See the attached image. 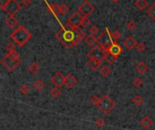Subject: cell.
Here are the masks:
<instances>
[{
  "mask_svg": "<svg viewBox=\"0 0 155 130\" xmlns=\"http://www.w3.org/2000/svg\"><path fill=\"white\" fill-rule=\"evenodd\" d=\"M55 37L63 43L64 46H65L68 49L73 46L78 45L82 42V40L85 38L84 36V33L78 28L71 27L69 29L62 28L56 33Z\"/></svg>",
  "mask_w": 155,
  "mask_h": 130,
  "instance_id": "1",
  "label": "cell"
},
{
  "mask_svg": "<svg viewBox=\"0 0 155 130\" xmlns=\"http://www.w3.org/2000/svg\"><path fill=\"white\" fill-rule=\"evenodd\" d=\"M11 39L20 47L24 46L31 38L32 33L23 25H19L10 35Z\"/></svg>",
  "mask_w": 155,
  "mask_h": 130,
  "instance_id": "2",
  "label": "cell"
},
{
  "mask_svg": "<svg viewBox=\"0 0 155 130\" xmlns=\"http://www.w3.org/2000/svg\"><path fill=\"white\" fill-rule=\"evenodd\" d=\"M1 63L7 71H14L20 63V56L16 52L7 53L1 61Z\"/></svg>",
  "mask_w": 155,
  "mask_h": 130,
  "instance_id": "3",
  "label": "cell"
},
{
  "mask_svg": "<svg viewBox=\"0 0 155 130\" xmlns=\"http://www.w3.org/2000/svg\"><path fill=\"white\" fill-rule=\"evenodd\" d=\"M112 36L111 33L108 30V28H106L97 38V43L98 46H100L101 48H103L105 52H109L110 47L112 46V44L114 43L112 42Z\"/></svg>",
  "mask_w": 155,
  "mask_h": 130,
  "instance_id": "4",
  "label": "cell"
},
{
  "mask_svg": "<svg viewBox=\"0 0 155 130\" xmlns=\"http://www.w3.org/2000/svg\"><path fill=\"white\" fill-rule=\"evenodd\" d=\"M115 106H116V103L114 102V100L108 95H104L102 98V101L98 108L100 111L103 112L104 115H108L114 110Z\"/></svg>",
  "mask_w": 155,
  "mask_h": 130,
  "instance_id": "5",
  "label": "cell"
},
{
  "mask_svg": "<svg viewBox=\"0 0 155 130\" xmlns=\"http://www.w3.org/2000/svg\"><path fill=\"white\" fill-rule=\"evenodd\" d=\"M83 15L77 11L74 12L73 14H71V16L68 18L67 21V25L71 28H78L81 26V23H82V19H83Z\"/></svg>",
  "mask_w": 155,
  "mask_h": 130,
  "instance_id": "6",
  "label": "cell"
},
{
  "mask_svg": "<svg viewBox=\"0 0 155 130\" xmlns=\"http://www.w3.org/2000/svg\"><path fill=\"white\" fill-rule=\"evenodd\" d=\"M94 11V6L92 5L91 2H89L88 0L84 1L79 6H78V12L85 17H88V15H90Z\"/></svg>",
  "mask_w": 155,
  "mask_h": 130,
  "instance_id": "7",
  "label": "cell"
},
{
  "mask_svg": "<svg viewBox=\"0 0 155 130\" xmlns=\"http://www.w3.org/2000/svg\"><path fill=\"white\" fill-rule=\"evenodd\" d=\"M106 52H105L100 46H95L92 50H90V52H88V57L90 59L92 58V59H96V60H99V61H103V60H104Z\"/></svg>",
  "mask_w": 155,
  "mask_h": 130,
  "instance_id": "8",
  "label": "cell"
},
{
  "mask_svg": "<svg viewBox=\"0 0 155 130\" xmlns=\"http://www.w3.org/2000/svg\"><path fill=\"white\" fill-rule=\"evenodd\" d=\"M19 10H20V5L16 2V0H10V2L7 4V5L5 8V11L9 15H14Z\"/></svg>",
  "mask_w": 155,
  "mask_h": 130,
  "instance_id": "9",
  "label": "cell"
},
{
  "mask_svg": "<svg viewBox=\"0 0 155 130\" xmlns=\"http://www.w3.org/2000/svg\"><path fill=\"white\" fill-rule=\"evenodd\" d=\"M64 80H65V77L63 75L62 72H56L52 78H51V82L57 88H60L62 87L63 85H64Z\"/></svg>",
  "mask_w": 155,
  "mask_h": 130,
  "instance_id": "10",
  "label": "cell"
},
{
  "mask_svg": "<svg viewBox=\"0 0 155 130\" xmlns=\"http://www.w3.org/2000/svg\"><path fill=\"white\" fill-rule=\"evenodd\" d=\"M77 83V79L75 78L74 75L73 74H68L66 77H65V80H64V85L66 88L68 89H71L73 88L75 84Z\"/></svg>",
  "mask_w": 155,
  "mask_h": 130,
  "instance_id": "11",
  "label": "cell"
},
{
  "mask_svg": "<svg viewBox=\"0 0 155 130\" xmlns=\"http://www.w3.org/2000/svg\"><path fill=\"white\" fill-rule=\"evenodd\" d=\"M149 70V66L144 62H140L135 65V71L141 75H143Z\"/></svg>",
  "mask_w": 155,
  "mask_h": 130,
  "instance_id": "12",
  "label": "cell"
},
{
  "mask_svg": "<svg viewBox=\"0 0 155 130\" xmlns=\"http://www.w3.org/2000/svg\"><path fill=\"white\" fill-rule=\"evenodd\" d=\"M124 46H125L128 50L131 51V50H133L134 47H136L137 42H136V40H135L133 36H128V37L124 40Z\"/></svg>",
  "mask_w": 155,
  "mask_h": 130,
  "instance_id": "13",
  "label": "cell"
},
{
  "mask_svg": "<svg viewBox=\"0 0 155 130\" xmlns=\"http://www.w3.org/2000/svg\"><path fill=\"white\" fill-rule=\"evenodd\" d=\"M122 52H123L122 47L117 43H114L112 44V46L110 47V49H109V52H111L112 54H114L116 57H118L122 53Z\"/></svg>",
  "mask_w": 155,
  "mask_h": 130,
  "instance_id": "14",
  "label": "cell"
},
{
  "mask_svg": "<svg viewBox=\"0 0 155 130\" xmlns=\"http://www.w3.org/2000/svg\"><path fill=\"white\" fill-rule=\"evenodd\" d=\"M102 62L103 61H99V60H96V59H89V61L87 62V65L93 70V71H95L97 70L101 65H102Z\"/></svg>",
  "mask_w": 155,
  "mask_h": 130,
  "instance_id": "15",
  "label": "cell"
},
{
  "mask_svg": "<svg viewBox=\"0 0 155 130\" xmlns=\"http://www.w3.org/2000/svg\"><path fill=\"white\" fill-rule=\"evenodd\" d=\"M17 24H18V21L15 17V15H9L5 20V24L9 28H15V26H16Z\"/></svg>",
  "mask_w": 155,
  "mask_h": 130,
  "instance_id": "16",
  "label": "cell"
},
{
  "mask_svg": "<svg viewBox=\"0 0 155 130\" xmlns=\"http://www.w3.org/2000/svg\"><path fill=\"white\" fill-rule=\"evenodd\" d=\"M141 125L144 128H150L153 125V120L150 119L149 116H145L142 119V120L140 121Z\"/></svg>",
  "mask_w": 155,
  "mask_h": 130,
  "instance_id": "17",
  "label": "cell"
},
{
  "mask_svg": "<svg viewBox=\"0 0 155 130\" xmlns=\"http://www.w3.org/2000/svg\"><path fill=\"white\" fill-rule=\"evenodd\" d=\"M28 71L32 74H37L38 71H40V66L36 62H31L28 66Z\"/></svg>",
  "mask_w": 155,
  "mask_h": 130,
  "instance_id": "18",
  "label": "cell"
},
{
  "mask_svg": "<svg viewBox=\"0 0 155 130\" xmlns=\"http://www.w3.org/2000/svg\"><path fill=\"white\" fill-rule=\"evenodd\" d=\"M135 6L139 10H144L146 7H148V2L147 0H136L134 3Z\"/></svg>",
  "mask_w": 155,
  "mask_h": 130,
  "instance_id": "19",
  "label": "cell"
},
{
  "mask_svg": "<svg viewBox=\"0 0 155 130\" xmlns=\"http://www.w3.org/2000/svg\"><path fill=\"white\" fill-rule=\"evenodd\" d=\"M84 42H85L89 46H94L95 43H97V39H96L94 35L89 34V35L85 36V38H84Z\"/></svg>",
  "mask_w": 155,
  "mask_h": 130,
  "instance_id": "20",
  "label": "cell"
},
{
  "mask_svg": "<svg viewBox=\"0 0 155 130\" xmlns=\"http://www.w3.org/2000/svg\"><path fill=\"white\" fill-rule=\"evenodd\" d=\"M104 60L106 61V62H107V63H109V64H114V63L116 62L117 57H116V56H114V54H112L111 52H106V54H105Z\"/></svg>",
  "mask_w": 155,
  "mask_h": 130,
  "instance_id": "21",
  "label": "cell"
},
{
  "mask_svg": "<svg viewBox=\"0 0 155 130\" xmlns=\"http://www.w3.org/2000/svg\"><path fill=\"white\" fill-rule=\"evenodd\" d=\"M112 73V70L111 68H109L108 66H104L101 70H100V74L104 77V78H107L111 75Z\"/></svg>",
  "mask_w": 155,
  "mask_h": 130,
  "instance_id": "22",
  "label": "cell"
},
{
  "mask_svg": "<svg viewBox=\"0 0 155 130\" xmlns=\"http://www.w3.org/2000/svg\"><path fill=\"white\" fill-rule=\"evenodd\" d=\"M132 102H133L134 105H136V106L139 107V106H142V105H143V97H142L141 95L136 94V95L133 98Z\"/></svg>",
  "mask_w": 155,
  "mask_h": 130,
  "instance_id": "23",
  "label": "cell"
},
{
  "mask_svg": "<svg viewBox=\"0 0 155 130\" xmlns=\"http://www.w3.org/2000/svg\"><path fill=\"white\" fill-rule=\"evenodd\" d=\"M33 87H34L35 90H42L45 88V82H44L42 80H36V81L34 82Z\"/></svg>",
  "mask_w": 155,
  "mask_h": 130,
  "instance_id": "24",
  "label": "cell"
},
{
  "mask_svg": "<svg viewBox=\"0 0 155 130\" xmlns=\"http://www.w3.org/2000/svg\"><path fill=\"white\" fill-rule=\"evenodd\" d=\"M60 95H61V90H60V88L54 87V88H53V89L50 90V96H51L52 98H54V99L58 98Z\"/></svg>",
  "mask_w": 155,
  "mask_h": 130,
  "instance_id": "25",
  "label": "cell"
},
{
  "mask_svg": "<svg viewBox=\"0 0 155 130\" xmlns=\"http://www.w3.org/2000/svg\"><path fill=\"white\" fill-rule=\"evenodd\" d=\"M90 101H91V103L93 105H94L96 107H99V105H100V103L102 101V99L99 96H97V95H93L91 97V99H90Z\"/></svg>",
  "mask_w": 155,
  "mask_h": 130,
  "instance_id": "26",
  "label": "cell"
},
{
  "mask_svg": "<svg viewBox=\"0 0 155 130\" xmlns=\"http://www.w3.org/2000/svg\"><path fill=\"white\" fill-rule=\"evenodd\" d=\"M19 92L23 95H27L30 92V87L26 84H22L19 87Z\"/></svg>",
  "mask_w": 155,
  "mask_h": 130,
  "instance_id": "27",
  "label": "cell"
},
{
  "mask_svg": "<svg viewBox=\"0 0 155 130\" xmlns=\"http://www.w3.org/2000/svg\"><path fill=\"white\" fill-rule=\"evenodd\" d=\"M147 14L153 19L155 20V3L153 4L148 9H147Z\"/></svg>",
  "mask_w": 155,
  "mask_h": 130,
  "instance_id": "28",
  "label": "cell"
},
{
  "mask_svg": "<svg viewBox=\"0 0 155 130\" xmlns=\"http://www.w3.org/2000/svg\"><path fill=\"white\" fill-rule=\"evenodd\" d=\"M111 36H112V39L113 41H114L115 43L118 42V40L120 39L121 37V33L119 30H116V31H114L113 33H111Z\"/></svg>",
  "mask_w": 155,
  "mask_h": 130,
  "instance_id": "29",
  "label": "cell"
},
{
  "mask_svg": "<svg viewBox=\"0 0 155 130\" xmlns=\"http://www.w3.org/2000/svg\"><path fill=\"white\" fill-rule=\"evenodd\" d=\"M51 10L56 15L61 14H60V5H58V4H53V5H51Z\"/></svg>",
  "mask_w": 155,
  "mask_h": 130,
  "instance_id": "30",
  "label": "cell"
},
{
  "mask_svg": "<svg viewBox=\"0 0 155 130\" xmlns=\"http://www.w3.org/2000/svg\"><path fill=\"white\" fill-rule=\"evenodd\" d=\"M5 50L7 51V53L15 52V45L13 43H7L5 45Z\"/></svg>",
  "mask_w": 155,
  "mask_h": 130,
  "instance_id": "31",
  "label": "cell"
},
{
  "mask_svg": "<svg viewBox=\"0 0 155 130\" xmlns=\"http://www.w3.org/2000/svg\"><path fill=\"white\" fill-rule=\"evenodd\" d=\"M143 84V79H141V78H135V79L134 80V81H133V85H134V87H136V88L142 87Z\"/></svg>",
  "mask_w": 155,
  "mask_h": 130,
  "instance_id": "32",
  "label": "cell"
},
{
  "mask_svg": "<svg viewBox=\"0 0 155 130\" xmlns=\"http://www.w3.org/2000/svg\"><path fill=\"white\" fill-rule=\"evenodd\" d=\"M90 24H91V20H90L88 17L84 16V17H83V19H82L81 26H82V27H84V28H85V27H87V26H88V25H90Z\"/></svg>",
  "mask_w": 155,
  "mask_h": 130,
  "instance_id": "33",
  "label": "cell"
},
{
  "mask_svg": "<svg viewBox=\"0 0 155 130\" xmlns=\"http://www.w3.org/2000/svg\"><path fill=\"white\" fill-rule=\"evenodd\" d=\"M68 11H69L68 5H66L65 4L60 5V14H65Z\"/></svg>",
  "mask_w": 155,
  "mask_h": 130,
  "instance_id": "34",
  "label": "cell"
},
{
  "mask_svg": "<svg viewBox=\"0 0 155 130\" xmlns=\"http://www.w3.org/2000/svg\"><path fill=\"white\" fill-rule=\"evenodd\" d=\"M146 49V44L144 43H137L136 45V50L139 52H143V51H145Z\"/></svg>",
  "mask_w": 155,
  "mask_h": 130,
  "instance_id": "35",
  "label": "cell"
},
{
  "mask_svg": "<svg viewBox=\"0 0 155 130\" xmlns=\"http://www.w3.org/2000/svg\"><path fill=\"white\" fill-rule=\"evenodd\" d=\"M95 125H96L99 128H104V125H105V121H104L102 118H99V119H96V121H95Z\"/></svg>",
  "mask_w": 155,
  "mask_h": 130,
  "instance_id": "36",
  "label": "cell"
},
{
  "mask_svg": "<svg viewBox=\"0 0 155 130\" xmlns=\"http://www.w3.org/2000/svg\"><path fill=\"white\" fill-rule=\"evenodd\" d=\"M90 33H91V34L94 35V36L97 35L98 33H99V28H98V26H96V25H92L91 28H90Z\"/></svg>",
  "mask_w": 155,
  "mask_h": 130,
  "instance_id": "37",
  "label": "cell"
},
{
  "mask_svg": "<svg viewBox=\"0 0 155 130\" xmlns=\"http://www.w3.org/2000/svg\"><path fill=\"white\" fill-rule=\"evenodd\" d=\"M126 27H127L129 30L133 31V30H134V29H135V27H136V24L134 23V21L131 20V21H129V22L127 23V24H126Z\"/></svg>",
  "mask_w": 155,
  "mask_h": 130,
  "instance_id": "38",
  "label": "cell"
},
{
  "mask_svg": "<svg viewBox=\"0 0 155 130\" xmlns=\"http://www.w3.org/2000/svg\"><path fill=\"white\" fill-rule=\"evenodd\" d=\"M10 2V0H0V6L3 10H5V6L7 5V4Z\"/></svg>",
  "mask_w": 155,
  "mask_h": 130,
  "instance_id": "39",
  "label": "cell"
},
{
  "mask_svg": "<svg viewBox=\"0 0 155 130\" xmlns=\"http://www.w3.org/2000/svg\"><path fill=\"white\" fill-rule=\"evenodd\" d=\"M22 4L25 6H29V5H31L32 2H31V0H22Z\"/></svg>",
  "mask_w": 155,
  "mask_h": 130,
  "instance_id": "40",
  "label": "cell"
},
{
  "mask_svg": "<svg viewBox=\"0 0 155 130\" xmlns=\"http://www.w3.org/2000/svg\"><path fill=\"white\" fill-rule=\"evenodd\" d=\"M113 2H114V3H116V2H119L120 0H112Z\"/></svg>",
  "mask_w": 155,
  "mask_h": 130,
  "instance_id": "41",
  "label": "cell"
}]
</instances>
